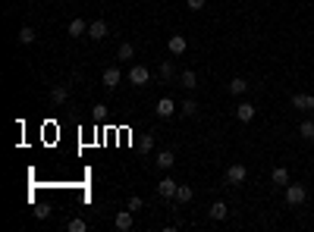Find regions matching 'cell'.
Wrapping results in <instances>:
<instances>
[{"label": "cell", "mask_w": 314, "mask_h": 232, "mask_svg": "<svg viewBox=\"0 0 314 232\" xmlns=\"http://www.w3.org/2000/svg\"><path fill=\"white\" fill-rule=\"evenodd\" d=\"M192 198H195V188H192V185H179V188H176V198H173V201H176V204H189Z\"/></svg>", "instance_id": "18"}, {"label": "cell", "mask_w": 314, "mask_h": 232, "mask_svg": "<svg viewBox=\"0 0 314 232\" xmlns=\"http://www.w3.org/2000/svg\"><path fill=\"white\" fill-rule=\"evenodd\" d=\"M160 79H164V82H173L176 79V69H173V60H164V63H160Z\"/></svg>", "instance_id": "22"}, {"label": "cell", "mask_w": 314, "mask_h": 232, "mask_svg": "<svg viewBox=\"0 0 314 232\" xmlns=\"http://www.w3.org/2000/svg\"><path fill=\"white\" fill-rule=\"evenodd\" d=\"M226 213H230V207H226L223 201H214V204H210V210H208V217L214 220V223H220V220H226Z\"/></svg>", "instance_id": "12"}, {"label": "cell", "mask_w": 314, "mask_h": 232, "mask_svg": "<svg viewBox=\"0 0 314 232\" xmlns=\"http://www.w3.org/2000/svg\"><path fill=\"white\" fill-rule=\"evenodd\" d=\"M132 57H135V44H129V41H123V44L116 47V60L123 63V60H132Z\"/></svg>", "instance_id": "21"}, {"label": "cell", "mask_w": 314, "mask_h": 232, "mask_svg": "<svg viewBox=\"0 0 314 232\" xmlns=\"http://www.w3.org/2000/svg\"><path fill=\"white\" fill-rule=\"evenodd\" d=\"M35 38H38V35H35V29H32V25H22V29H19V44H32Z\"/></svg>", "instance_id": "23"}, {"label": "cell", "mask_w": 314, "mask_h": 232, "mask_svg": "<svg viewBox=\"0 0 314 232\" xmlns=\"http://www.w3.org/2000/svg\"><path fill=\"white\" fill-rule=\"evenodd\" d=\"M126 207H129L132 213H139L141 207H145V201H141V198H139V195H132V198H129V201H126Z\"/></svg>", "instance_id": "26"}, {"label": "cell", "mask_w": 314, "mask_h": 232, "mask_svg": "<svg viewBox=\"0 0 314 232\" xmlns=\"http://www.w3.org/2000/svg\"><path fill=\"white\" fill-rule=\"evenodd\" d=\"M236 119H239V123H251L254 119V107L248 104V100H242V104L236 107Z\"/></svg>", "instance_id": "14"}, {"label": "cell", "mask_w": 314, "mask_h": 232, "mask_svg": "<svg viewBox=\"0 0 314 232\" xmlns=\"http://www.w3.org/2000/svg\"><path fill=\"white\" fill-rule=\"evenodd\" d=\"M245 179H248V169H245V163H233L230 169H226V185H242Z\"/></svg>", "instance_id": "3"}, {"label": "cell", "mask_w": 314, "mask_h": 232, "mask_svg": "<svg viewBox=\"0 0 314 232\" xmlns=\"http://www.w3.org/2000/svg\"><path fill=\"white\" fill-rule=\"evenodd\" d=\"M292 107L295 110H305V113H314V94H292Z\"/></svg>", "instance_id": "6"}, {"label": "cell", "mask_w": 314, "mask_h": 232, "mask_svg": "<svg viewBox=\"0 0 314 232\" xmlns=\"http://www.w3.org/2000/svg\"><path fill=\"white\" fill-rule=\"evenodd\" d=\"M179 85L192 91L195 85H198V75H195V69H182V72H179Z\"/></svg>", "instance_id": "20"}, {"label": "cell", "mask_w": 314, "mask_h": 232, "mask_svg": "<svg viewBox=\"0 0 314 232\" xmlns=\"http://www.w3.org/2000/svg\"><path fill=\"white\" fill-rule=\"evenodd\" d=\"M120 82H123V72H120V66H107V69H104V88H107V91H113Z\"/></svg>", "instance_id": "5"}, {"label": "cell", "mask_w": 314, "mask_h": 232, "mask_svg": "<svg viewBox=\"0 0 314 232\" xmlns=\"http://www.w3.org/2000/svg\"><path fill=\"white\" fill-rule=\"evenodd\" d=\"M151 148H154V135H145V138H141V151H151Z\"/></svg>", "instance_id": "28"}, {"label": "cell", "mask_w": 314, "mask_h": 232, "mask_svg": "<svg viewBox=\"0 0 314 232\" xmlns=\"http://www.w3.org/2000/svg\"><path fill=\"white\" fill-rule=\"evenodd\" d=\"M176 188H179V182H173V179H160V182H157V195L160 198H167V201H173V198H176Z\"/></svg>", "instance_id": "8"}, {"label": "cell", "mask_w": 314, "mask_h": 232, "mask_svg": "<svg viewBox=\"0 0 314 232\" xmlns=\"http://www.w3.org/2000/svg\"><path fill=\"white\" fill-rule=\"evenodd\" d=\"M154 163H157V169H173L176 157H173V151H160L157 157H154Z\"/></svg>", "instance_id": "17"}, {"label": "cell", "mask_w": 314, "mask_h": 232, "mask_svg": "<svg viewBox=\"0 0 314 232\" xmlns=\"http://www.w3.org/2000/svg\"><path fill=\"white\" fill-rule=\"evenodd\" d=\"M179 113H182V116H195V113H198V104H195V100H182V104H179Z\"/></svg>", "instance_id": "24"}, {"label": "cell", "mask_w": 314, "mask_h": 232, "mask_svg": "<svg viewBox=\"0 0 314 232\" xmlns=\"http://www.w3.org/2000/svg\"><path fill=\"white\" fill-rule=\"evenodd\" d=\"M226 88H230V94H236V98H242V94H245V91H248V88H251V85H248V82H245V79H242V75H236V79H230V85H226Z\"/></svg>", "instance_id": "13"}, {"label": "cell", "mask_w": 314, "mask_h": 232, "mask_svg": "<svg viewBox=\"0 0 314 232\" xmlns=\"http://www.w3.org/2000/svg\"><path fill=\"white\" fill-rule=\"evenodd\" d=\"M270 182H274V185H289V169H286V166H274V173H270Z\"/></svg>", "instance_id": "15"}, {"label": "cell", "mask_w": 314, "mask_h": 232, "mask_svg": "<svg viewBox=\"0 0 314 232\" xmlns=\"http://www.w3.org/2000/svg\"><path fill=\"white\" fill-rule=\"evenodd\" d=\"M113 226L120 229V232H129V229L135 226V217H132V210H129V207H126V210H120V213L113 217Z\"/></svg>", "instance_id": "4"}, {"label": "cell", "mask_w": 314, "mask_h": 232, "mask_svg": "<svg viewBox=\"0 0 314 232\" xmlns=\"http://www.w3.org/2000/svg\"><path fill=\"white\" fill-rule=\"evenodd\" d=\"M66 229H70V232H85V229H88V223L75 217V220H70V223H66Z\"/></svg>", "instance_id": "25"}, {"label": "cell", "mask_w": 314, "mask_h": 232, "mask_svg": "<svg viewBox=\"0 0 314 232\" xmlns=\"http://www.w3.org/2000/svg\"><path fill=\"white\" fill-rule=\"evenodd\" d=\"M167 47H170V54H173V57H182L185 50H189V41H185L182 35H170V41H167Z\"/></svg>", "instance_id": "9"}, {"label": "cell", "mask_w": 314, "mask_h": 232, "mask_svg": "<svg viewBox=\"0 0 314 232\" xmlns=\"http://www.w3.org/2000/svg\"><path fill=\"white\" fill-rule=\"evenodd\" d=\"M129 82L135 85V88H145V85L151 82V69H148L145 63H135L132 69H129Z\"/></svg>", "instance_id": "2"}, {"label": "cell", "mask_w": 314, "mask_h": 232, "mask_svg": "<svg viewBox=\"0 0 314 232\" xmlns=\"http://www.w3.org/2000/svg\"><path fill=\"white\" fill-rule=\"evenodd\" d=\"M299 138H305V141H314V119H305V123H299Z\"/></svg>", "instance_id": "19"}, {"label": "cell", "mask_w": 314, "mask_h": 232, "mask_svg": "<svg viewBox=\"0 0 314 232\" xmlns=\"http://www.w3.org/2000/svg\"><path fill=\"white\" fill-rule=\"evenodd\" d=\"M173 113H176V100H173V98H160V100H157V116L170 119Z\"/></svg>", "instance_id": "11"}, {"label": "cell", "mask_w": 314, "mask_h": 232, "mask_svg": "<svg viewBox=\"0 0 314 232\" xmlns=\"http://www.w3.org/2000/svg\"><path fill=\"white\" fill-rule=\"evenodd\" d=\"M305 201H308V188L305 185H299V182L286 185V204H289V207H302Z\"/></svg>", "instance_id": "1"}, {"label": "cell", "mask_w": 314, "mask_h": 232, "mask_svg": "<svg viewBox=\"0 0 314 232\" xmlns=\"http://www.w3.org/2000/svg\"><path fill=\"white\" fill-rule=\"evenodd\" d=\"M205 3H208V0H185V6H189V10H195V13L205 10Z\"/></svg>", "instance_id": "27"}, {"label": "cell", "mask_w": 314, "mask_h": 232, "mask_svg": "<svg viewBox=\"0 0 314 232\" xmlns=\"http://www.w3.org/2000/svg\"><path fill=\"white\" fill-rule=\"evenodd\" d=\"M88 35V22L85 19H70V38H82Z\"/></svg>", "instance_id": "16"}, {"label": "cell", "mask_w": 314, "mask_h": 232, "mask_svg": "<svg viewBox=\"0 0 314 232\" xmlns=\"http://www.w3.org/2000/svg\"><path fill=\"white\" fill-rule=\"evenodd\" d=\"M66 100H70V85H54V88H50V104L63 107Z\"/></svg>", "instance_id": "7"}, {"label": "cell", "mask_w": 314, "mask_h": 232, "mask_svg": "<svg viewBox=\"0 0 314 232\" xmlns=\"http://www.w3.org/2000/svg\"><path fill=\"white\" fill-rule=\"evenodd\" d=\"M88 35L95 38V41H104L110 35V29H107V22L104 19H95V22H88Z\"/></svg>", "instance_id": "10"}]
</instances>
